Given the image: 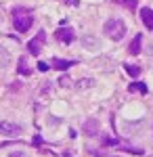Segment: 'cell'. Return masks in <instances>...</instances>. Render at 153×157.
<instances>
[{
    "mask_svg": "<svg viewBox=\"0 0 153 157\" xmlns=\"http://www.w3.org/2000/svg\"><path fill=\"white\" fill-rule=\"evenodd\" d=\"M141 19H143V23H145V27L153 32V9L143 6V9H141Z\"/></svg>",
    "mask_w": 153,
    "mask_h": 157,
    "instance_id": "52a82bcc",
    "label": "cell"
},
{
    "mask_svg": "<svg viewBox=\"0 0 153 157\" xmlns=\"http://www.w3.org/2000/svg\"><path fill=\"white\" fill-rule=\"evenodd\" d=\"M99 120H94V117H90V120H86L84 121V126H82V130H84V134L86 136H99Z\"/></svg>",
    "mask_w": 153,
    "mask_h": 157,
    "instance_id": "8992f818",
    "label": "cell"
},
{
    "mask_svg": "<svg viewBox=\"0 0 153 157\" xmlns=\"http://www.w3.org/2000/svg\"><path fill=\"white\" fill-rule=\"evenodd\" d=\"M55 38L59 40L61 44H71V42L76 40V34H73L71 27H59V29L55 32Z\"/></svg>",
    "mask_w": 153,
    "mask_h": 157,
    "instance_id": "5b68a950",
    "label": "cell"
},
{
    "mask_svg": "<svg viewBox=\"0 0 153 157\" xmlns=\"http://www.w3.org/2000/svg\"><path fill=\"white\" fill-rule=\"evenodd\" d=\"M38 69H40V71H48V63L40 61V63H38Z\"/></svg>",
    "mask_w": 153,
    "mask_h": 157,
    "instance_id": "2e32d148",
    "label": "cell"
},
{
    "mask_svg": "<svg viewBox=\"0 0 153 157\" xmlns=\"http://www.w3.org/2000/svg\"><path fill=\"white\" fill-rule=\"evenodd\" d=\"M9 63H11V55H9V50L0 46V67H9Z\"/></svg>",
    "mask_w": 153,
    "mask_h": 157,
    "instance_id": "30bf717a",
    "label": "cell"
},
{
    "mask_svg": "<svg viewBox=\"0 0 153 157\" xmlns=\"http://www.w3.org/2000/svg\"><path fill=\"white\" fill-rule=\"evenodd\" d=\"M55 69H61V71H65V69H69V67H73L76 65V61H65V59H53V63H50Z\"/></svg>",
    "mask_w": 153,
    "mask_h": 157,
    "instance_id": "9c48e42d",
    "label": "cell"
},
{
    "mask_svg": "<svg viewBox=\"0 0 153 157\" xmlns=\"http://www.w3.org/2000/svg\"><path fill=\"white\" fill-rule=\"evenodd\" d=\"M141 44H143V36H141V34H136V36L132 38V42H130L128 52H130V55H139V52H141Z\"/></svg>",
    "mask_w": 153,
    "mask_h": 157,
    "instance_id": "ba28073f",
    "label": "cell"
},
{
    "mask_svg": "<svg viewBox=\"0 0 153 157\" xmlns=\"http://www.w3.org/2000/svg\"><path fill=\"white\" fill-rule=\"evenodd\" d=\"M11 157H27V155H25V151H13Z\"/></svg>",
    "mask_w": 153,
    "mask_h": 157,
    "instance_id": "ac0fdd59",
    "label": "cell"
},
{
    "mask_svg": "<svg viewBox=\"0 0 153 157\" xmlns=\"http://www.w3.org/2000/svg\"><path fill=\"white\" fill-rule=\"evenodd\" d=\"M103 32H105V36L109 40H113V42H120L122 38L126 36V23L122 21V19H109L103 27Z\"/></svg>",
    "mask_w": 153,
    "mask_h": 157,
    "instance_id": "6da1fadb",
    "label": "cell"
},
{
    "mask_svg": "<svg viewBox=\"0 0 153 157\" xmlns=\"http://www.w3.org/2000/svg\"><path fill=\"white\" fill-rule=\"evenodd\" d=\"M44 42H46V32H44V29H40V32H38V36H36L34 40H29V42H27V50H29L32 55H40L42 48H44Z\"/></svg>",
    "mask_w": 153,
    "mask_h": 157,
    "instance_id": "3957f363",
    "label": "cell"
},
{
    "mask_svg": "<svg viewBox=\"0 0 153 157\" xmlns=\"http://www.w3.org/2000/svg\"><path fill=\"white\" fill-rule=\"evenodd\" d=\"M116 4L126 6L128 11H136V0H116Z\"/></svg>",
    "mask_w": 153,
    "mask_h": 157,
    "instance_id": "4fadbf2b",
    "label": "cell"
},
{
    "mask_svg": "<svg viewBox=\"0 0 153 157\" xmlns=\"http://www.w3.org/2000/svg\"><path fill=\"white\" fill-rule=\"evenodd\" d=\"M63 2H67V4H71V6H78V4H80L78 0H63Z\"/></svg>",
    "mask_w": 153,
    "mask_h": 157,
    "instance_id": "d6986e66",
    "label": "cell"
},
{
    "mask_svg": "<svg viewBox=\"0 0 153 157\" xmlns=\"http://www.w3.org/2000/svg\"><path fill=\"white\" fill-rule=\"evenodd\" d=\"M0 134H4V136H21L23 126L13 124V121H0Z\"/></svg>",
    "mask_w": 153,
    "mask_h": 157,
    "instance_id": "277c9868",
    "label": "cell"
},
{
    "mask_svg": "<svg viewBox=\"0 0 153 157\" xmlns=\"http://www.w3.org/2000/svg\"><path fill=\"white\" fill-rule=\"evenodd\" d=\"M92 84H94V82L90 80V78H88V80H82V82H80V88H90Z\"/></svg>",
    "mask_w": 153,
    "mask_h": 157,
    "instance_id": "9a60e30c",
    "label": "cell"
},
{
    "mask_svg": "<svg viewBox=\"0 0 153 157\" xmlns=\"http://www.w3.org/2000/svg\"><path fill=\"white\" fill-rule=\"evenodd\" d=\"M124 69H126V73L132 75V78H139V73H141V67H139V65H130V63L124 65Z\"/></svg>",
    "mask_w": 153,
    "mask_h": 157,
    "instance_id": "8fae6325",
    "label": "cell"
},
{
    "mask_svg": "<svg viewBox=\"0 0 153 157\" xmlns=\"http://www.w3.org/2000/svg\"><path fill=\"white\" fill-rule=\"evenodd\" d=\"M130 90H132V92H136V90H139L141 94H147V86L143 84V82H136V84H132V86H130Z\"/></svg>",
    "mask_w": 153,
    "mask_h": 157,
    "instance_id": "5bb4252c",
    "label": "cell"
},
{
    "mask_svg": "<svg viewBox=\"0 0 153 157\" xmlns=\"http://www.w3.org/2000/svg\"><path fill=\"white\" fill-rule=\"evenodd\" d=\"M32 23H34V17L27 11H23V9H15V11H13V27H15L19 34L27 32V29L32 27Z\"/></svg>",
    "mask_w": 153,
    "mask_h": 157,
    "instance_id": "7a4b0ae2",
    "label": "cell"
},
{
    "mask_svg": "<svg viewBox=\"0 0 153 157\" xmlns=\"http://www.w3.org/2000/svg\"><path fill=\"white\" fill-rule=\"evenodd\" d=\"M59 84H61V86H69L71 82H69V78H67V75H63V78L59 80Z\"/></svg>",
    "mask_w": 153,
    "mask_h": 157,
    "instance_id": "e0dca14e",
    "label": "cell"
},
{
    "mask_svg": "<svg viewBox=\"0 0 153 157\" xmlns=\"http://www.w3.org/2000/svg\"><path fill=\"white\" fill-rule=\"evenodd\" d=\"M17 71L23 73V75H29V73H32V69L27 67V61H25V57H21V59H19V67H17Z\"/></svg>",
    "mask_w": 153,
    "mask_h": 157,
    "instance_id": "7c38bea8",
    "label": "cell"
}]
</instances>
